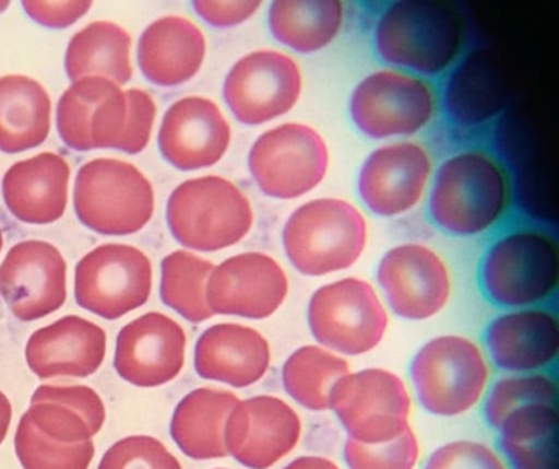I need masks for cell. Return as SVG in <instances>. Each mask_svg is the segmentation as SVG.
I'll return each mask as SVG.
<instances>
[{
    "mask_svg": "<svg viewBox=\"0 0 559 469\" xmlns=\"http://www.w3.org/2000/svg\"><path fill=\"white\" fill-rule=\"evenodd\" d=\"M509 202V176L497 160L486 151H460L435 171L428 216L447 235L471 238L496 226Z\"/></svg>",
    "mask_w": 559,
    "mask_h": 469,
    "instance_id": "cell-1",
    "label": "cell"
},
{
    "mask_svg": "<svg viewBox=\"0 0 559 469\" xmlns=\"http://www.w3.org/2000/svg\"><path fill=\"white\" fill-rule=\"evenodd\" d=\"M464 23L450 3L402 0L385 7L372 33L376 55L408 74L435 78L460 55Z\"/></svg>",
    "mask_w": 559,
    "mask_h": 469,
    "instance_id": "cell-2",
    "label": "cell"
},
{
    "mask_svg": "<svg viewBox=\"0 0 559 469\" xmlns=\"http://www.w3.org/2000/svg\"><path fill=\"white\" fill-rule=\"evenodd\" d=\"M368 245V222L358 207L336 197L297 207L283 228V246L294 269L322 278L352 268Z\"/></svg>",
    "mask_w": 559,
    "mask_h": 469,
    "instance_id": "cell-3",
    "label": "cell"
},
{
    "mask_svg": "<svg viewBox=\"0 0 559 469\" xmlns=\"http://www.w3.org/2000/svg\"><path fill=\"white\" fill-rule=\"evenodd\" d=\"M556 239L536 228H516L490 243L479 265V288L497 307H538L558 288Z\"/></svg>",
    "mask_w": 559,
    "mask_h": 469,
    "instance_id": "cell-4",
    "label": "cell"
},
{
    "mask_svg": "<svg viewBox=\"0 0 559 469\" xmlns=\"http://www.w3.org/2000/svg\"><path fill=\"white\" fill-rule=\"evenodd\" d=\"M173 238L188 249L222 251L247 238L254 210L247 194L227 177L201 176L179 184L166 203Z\"/></svg>",
    "mask_w": 559,
    "mask_h": 469,
    "instance_id": "cell-5",
    "label": "cell"
},
{
    "mask_svg": "<svg viewBox=\"0 0 559 469\" xmlns=\"http://www.w3.org/2000/svg\"><path fill=\"white\" fill-rule=\"evenodd\" d=\"M74 210L80 222L99 235H133L152 220L155 190L135 164L97 157L78 171Z\"/></svg>",
    "mask_w": 559,
    "mask_h": 469,
    "instance_id": "cell-6",
    "label": "cell"
},
{
    "mask_svg": "<svg viewBox=\"0 0 559 469\" xmlns=\"http://www.w3.org/2000/svg\"><path fill=\"white\" fill-rule=\"evenodd\" d=\"M408 373L418 403L443 419L463 415L479 403L490 376L489 361L479 344L461 335L427 341Z\"/></svg>",
    "mask_w": 559,
    "mask_h": 469,
    "instance_id": "cell-7",
    "label": "cell"
},
{
    "mask_svg": "<svg viewBox=\"0 0 559 469\" xmlns=\"http://www.w3.org/2000/svg\"><path fill=\"white\" fill-rule=\"evenodd\" d=\"M307 321L320 347L345 356H361L379 347L389 317L371 282L343 278L313 292Z\"/></svg>",
    "mask_w": 559,
    "mask_h": 469,
    "instance_id": "cell-8",
    "label": "cell"
},
{
    "mask_svg": "<svg viewBox=\"0 0 559 469\" xmlns=\"http://www.w3.org/2000/svg\"><path fill=\"white\" fill-rule=\"evenodd\" d=\"M330 151L325 138L307 124L287 121L261 133L248 153L258 189L277 200L312 192L325 179Z\"/></svg>",
    "mask_w": 559,
    "mask_h": 469,
    "instance_id": "cell-9",
    "label": "cell"
},
{
    "mask_svg": "<svg viewBox=\"0 0 559 469\" xmlns=\"http://www.w3.org/2000/svg\"><path fill=\"white\" fill-rule=\"evenodd\" d=\"M330 409L348 438L362 445L392 442L411 426V392L401 376L382 367L345 374L333 386Z\"/></svg>",
    "mask_w": 559,
    "mask_h": 469,
    "instance_id": "cell-10",
    "label": "cell"
},
{
    "mask_svg": "<svg viewBox=\"0 0 559 469\" xmlns=\"http://www.w3.org/2000/svg\"><path fill=\"white\" fill-rule=\"evenodd\" d=\"M348 110L359 133L372 140L411 137L433 120L437 97L425 79L381 69L356 84Z\"/></svg>",
    "mask_w": 559,
    "mask_h": 469,
    "instance_id": "cell-11",
    "label": "cell"
},
{
    "mask_svg": "<svg viewBox=\"0 0 559 469\" xmlns=\"http://www.w3.org/2000/svg\"><path fill=\"white\" fill-rule=\"evenodd\" d=\"M152 288V261L132 245L97 246L81 258L74 271L78 305L106 320H117L143 307Z\"/></svg>",
    "mask_w": 559,
    "mask_h": 469,
    "instance_id": "cell-12",
    "label": "cell"
},
{
    "mask_svg": "<svg viewBox=\"0 0 559 469\" xmlns=\"http://www.w3.org/2000/svg\"><path fill=\"white\" fill-rule=\"evenodd\" d=\"M302 94V71L296 59L276 49H257L238 59L224 81V101L248 127L270 124L289 114Z\"/></svg>",
    "mask_w": 559,
    "mask_h": 469,
    "instance_id": "cell-13",
    "label": "cell"
},
{
    "mask_svg": "<svg viewBox=\"0 0 559 469\" xmlns=\"http://www.w3.org/2000/svg\"><path fill=\"white\" fill-rule=\"evenodd\" d=\"M376 278L391 310L405 320H428L440 314L451 297L447 262L421 243H402L388 249Z\"/></svg>",
    "mask_w": 559,
    "mask_h": 469,
    "instance_id": "cell-14",
    "label": "cell"
},
{
    "mask_svg": "<svg viewBox=\"0 0 559 469\" xmlns=\"http://www.w3.org/2000/svg\"><path fill=\"white\" fill-rule=\"evenodd\" d=\"M68 265L57 246L25 239L9 249L0 265V295L14 317L40 320L67 302Z\"/></svg>",
    "mask_w": 559,
    "mask_h": 469,
    "instance_id": "cell-15",
    "label": "cell"
},
{
    "mask_svg": "<svg viewBox=\"0 0 559 469\" xmlns=\"http://www.w3.org/2000/svg\"><path fill=\"white\" fill-rule=\"evenodd\" d=\"M289 294L283 266L261 251L238 253L215 266L207 282V304L214 315L264 320L273 317Z\"/></svg>",
    "mask_w": 559,
    "mask_h": 469,
    "instance_id": "cell-16",
    "label": "cell"
},
{
    "mask_svg": "<svg viewBox=\"0 0 559 469\" xmlns=\"http://www.w3.org/2000/svg\"><path fill=\"white\" fill-rule=\"evenodd\" d=\"M300 435V417L274 396L238 400L225 423L227 453L248 469L273 468L294 452Z\"/></svg>",
    "mask_w": 559,
    "mask_h": 469,
    "instance_id": "cell-17",
    "label": "cell"
},
{
    "mask_svg": "<svg viewBox=\"0 0 559 469\" xmlns=\"http://www.w3.org/2000/svg\"><path fill=\"white\" fill-rule=\"evenodd\" d=\"M430 177V153L421 144L415 141L382 144L359 167V199L374 215L399 216L420 202Z\"/></svg>",
    "mask_w": 559,
    "mask_h": 469,
    "instance_id": "cell-18",
    "label": "cell"
},
{
    "mask_svg": "<svg viewBox=\"0 0 559 469\" xmlns=\"http://www.w3.org/2000/svg\"><path fill=\"white\" fill-rule=\"evenodd\" d=\"M126 92L106 78L74 81L60 97L57 128L74 151L117 150L127 127Z\"/></svg>",
    "mask_w": 559,
    "mask_h": 469,
    "instance_id": "cell-19",
    "label": "cell"
},
{
    "mask_svg": "<svg viewBox=\"0 0 559 469\" xmlns=\"http://www.w3.org/2000/svg\"><path fill=\"white\" fill-rule=\"evenodd\" d=\"M186 344L188 337L178 321L159 312H150L120 330L114 366L133 386H163L178 377L185 367Z\"/></svg>",
    "mask_w": 559,
    "mask_h": 469,
    "instance_id": "cell-20",
    "label": "cell"
},
{
    "mask_svg": "<svg viewBox=\"0 0 559 469\" xmlns=\"http://www.w3.org/2000/svg\"><path fill=\"white\" fill-rule=\"evenodd\" d=\"M231 127L211 98L189 95L166 110L158 133L163 157L179 171L215 166L227 154Z\"/></svg>",
    "mask_w": 559,
    "mask_h": 469,
    "instance_id": "cell-21",
    "label": "cell"
},
{
    "mask_svg": "<svg viewBox=\"0 0 559 469\" xmlns=\"http://www.w3.org/2000/svg\"><path fill=\"white\" fill-rule=\"evenodd\" d=\"M484 347L499 371L543 373L558 360V317L545 307L503 312L487 324Z\"/></svg>",
    "mask_w": 559,
    "mask_h": 469,
    "instance_id": "cell-22",
    "label": "cell"
},
{
    "mask_svg": "<svg viewBox=\"0 0 559 469\" xmlns=\"http://www.w3.org/2000/svg\"><path fill=\"white\" fill-rule=\"evenodd\" d=\"M106 351V331L99 325L68 315L31 335L25 360L41 379L87 377L103 366Z\"/></svg>",
    "mask_w": 559,
    "mask_h": 469,
    "instance_id": "cell-23",
    "label": "cell"
},
{
    "mask_svg": "<svg viewBox=\"0 0 559 469\" xmlns=\"http://www.w3.org/2000/svg\"><path fill=\"white\" fill-rule=\"evenodd\" d=\"M271 347L263 333L247 325L225 321L212 325L199 337L194 351L195 373L245 389L266 376Z\"/></svg>",
    "mask_w": 559,
    "mask_h": 469,
    "instance_id": "cell-24",
    "label": "cell"
},
{
    "mask_svg": "<svg viewBox=\"0 0 559 469\" xmlns=\"http://www.w3.org/2000/svg\"><path fill=\"white\" fill-rule=\"evenodd\" d=\"M71 167L60 154L45 151L9 167L2 196L9 212L28 225H50L67 212Z\"/></svg>",
    "mask_w": 559,
    "mask_h": 469,
    "instance_id": "cell-25",
    "label": "cell"
},
{
    "mask_svg": "<svg viewBox=\"0 0 559 469\" xmlns=\"http://www.w3.org/2000/svg\"><path fill=\"white\" fill-rule=\"evenodd\" d=\"M205 55L207 42L202 30L186 16L166 15L146 26L136 59L152 84L176 87L198 75Z\"/></svg>",
    "mask_w": 559,
    "mask_h": 469,
    "instance_id": "cell-26",
    "label": "cell"
},
{
    "mask_svg": "<svg viewBox=\"0 0 559 469\" xmlns=\"http://www.w3.org/2000/svg\"><path fill=\"white\" fill-rule=\"evenodd\" d=\"M38 433L60 445L91 442L106 422V409L87 386H40L25 412Z\"/></svg>",
    "mask_w": 559,
    "mask_h": 469,
    "instance_id": "cell-27",
    "label": "cell"
},
{
    "mask_svg": "<svg viewBox=\"0 0 559 469\" xmlns=\"http://www.w3.org/2000/svg\"><path fill=\"white\" fill-rule=\"evenodd\" d=\"M238 396L215 387H199L182 397L171 419V436L189 458L205 461L228 456L225 423Z\"/></svg>",
    "mask_w": 559,
    "mask_h": 469,
    "instance_id": "cell-28",
    "label": "cell"
},
{
    "mask_svg": "<svg viewBox=\"0 0 559 469\" xmlns=\"http://www.w3.org/2000/svg\"><path fill=\"white\" fill-rule=\"evenodd\" d=\"M506 104V81L487 52L474 51L448 75L443 107L448 120L476 127L496 117Z\"/></svg>",
    "mask_w": 559,
    "mask_h": 469,
    "instance_id": "cell-29",
    "label": "cell"
},
{
    "mask_svg": "<svg viewBox=\"0 0 559 469\" xmlns=\"http://www.w3.org/2000/svg\"><path fill=\"white\" fill-rule=\"evenodd\" d=\"M51 128L47 89L22 74L0 78V151L24 153L45 143Z\"/></svg>",
    "mask_w": 559,
    "mask_h": 469,
    "instance_id": "cell-30",
    "label": "cell"
},
{
    "mask_svg": "<svg viewBox=\"0 0 559 469\" xmlns=\"http://www.w3.org/2000/svg\"><path fill=\"white\" fill-rule=\"evenodd\" d=\"M499 449L512 469H559L558 406L535 403L506 417L499 429Z\"/></svg>",
    "mask_w": 559,
    "mask_h": 469,
    "instance_id": "cell-31",
    "label": "cell"
},
{
    "mask_svg": "<svg viewBox=\"0 0 559 469\" xmlns=\"http://www.w3.org/2000/svg\"><path fill=\"white\" fill-rule=\"evenodd\" d=\"M345 23L338 0H276L267 10V28L281 45L300 55L322 51Z\"/></svg>",
    "mask_w": 559,
    "mask_h": 469,
    "instance_id": "cell-32",
    "label": "cell"
},
{
    "mask_svg": "<svg viewBox=\"0 0 559 469\" xmlns=\"http://www.w3.org/2000/svg\"><path fill=\"white\" fill-rule=\"evenodd\" d=\"M132 36L117 23H90L74 33L64 55V69L71 81L83 78H106L123 85L132 79L130 61Z\"/></svg>",
    "mask_w": 559,
    "mask_h": 469,
    "instance_id": "cell-33",
    "label": "cell"
},
{
    "mask_svg": "<svg viewBox=\"0 0 559 469\" xmlns=\"http://www.w3.org/2000/svg\"><path fill=\"white\" fill-rule=\"evenodd\" d=\"M349 373L345 357L320 344H304L289 354L283 366V386L304 409L323 412L330 409L333 386Z\"/></svg>",
    "mask_w": 559,
    "mask_h": 469,
    "instance_id": "cell-34",
    "label": "cell"
},
{
    "mask_svg": "<svg viewBox=\"0 0 559 469\" xmlns=\"http://www.w3.org/2000/svg\"><path fill=\"white\" fill-rule=\"evenodd\" d=\"M215 265L188 249L169 253L162 261L163 304L191 324L214 317L207 304V282Z\"/></svg>",
    "mask_w": 559,
    "mask_h": 469,
    "instance_id": "cell-35",
    "label": "cell"
},
{
    "mask_svg": "<svg viewBox=\"0 0 559 469\" xmlns=\"http://www.w3.org/2000/svg\"><path fill=\"white\" fill-rule=\"evenodd\" d=\"M558 380L552 374H510L490 386L484 400V419L497 430L509 413L535 403L558 406Z\"/></svg>",
    "mask_w": 559,
    "mask_h": 469,
    "instance_id": "cell-36",
    "label": "cell"
},
{
    "mask_svg": "<svg viewBox=\"0 0 559 469\" xmlns=\"http://www.w3.org/2000/svg\"><path fill=\"white\" fill-rule=\"evenodd\" d=\"M15 453L25 469H87L96 455V446L93 439L78 445L50 442L35 430L24 413L15 433Z\"/></svg>",
    "mask_w": 559,
    "mask_h": 469,
    "instance_id": "cell-37",
    "label": "cell"
},
{
    "mask_svg": "<svg viewBox=\"0 0 559 469\" xmlns=\"http://www.w3.org/2000/svg\"><path fill=\"white\" fill-rule=\"evenodd\" d=\"M343 456L349 469H415L420 458V445L408 426L397 438L379 445H362L348 438Z\"/></svg>",
    "mask_w": 559,
    "mask_h": 469,
    "instance_id": "cell-38",
    "label": "cell"
},
{
    "mask_svg": "<svg viewBox=\"0 0 559 469\" xmlns=\"http://www.w3.org/2000/svg\"><path fill=\"white\" fill-rule=\"evenodd\" d=\"M97 469H182L173 453L153 436H127L114 443Z\"/></svg>",
    "mask_w": 559,
    "mask_h": 469,
    "instance_id": "cell-39",
    "label": "cell"
},
{
    "mask_svg": "<svg viewBox=\"0 0 559 469\" xmlns=\"http://www.w3.org/2000/svg\"><path fill=\"white\" fill-rule=\"evenodd\" d=\"M424 469H507V466L486 443L456 439L435 449Z\"/></svg>",
    "mask_w": 559,
    "mask_h": 469,
    "instance_id": "cell-40",
    "label": "cell"
},
{
    "mask_svg": "<svg viewBox=\"0 0 559 469\" xmlns=\"http://www.w3.org/2000/svg\"><path fill=\"white\" fill-rule=\"evenodd\" d=\"M129 115L122 141L117 150L127 154H139L148 146L153 124L156 118V104L152 95L143 89L126 91Z\"/></svg>",
    "mask_w": 559,
    "mask_h": 469,
    "instance_id": "cell-41",
    "label": "cell"
},
{
    "mask_svg": "<svg viewBox=\"0 0 559 469\" xmlns=\"http://www.w3.org/2000/svg\"><path fill=\"white\" fill-rule=\"evenodd\" d=\"M192 7L207 25L215 26V28H231V26L248 22L261 9V2H257V0H240V2L198 0V2H192Z\"/></svg>",
    "mask_w": 559,
    "mask_h": 469,
    "instance_id": "cell-42",
    "label": "cell"
},
{
    "mask_svg": "<svg viewBox=\"0 0 559 469\" xmlns=\"http://www.w3.org/2000/svg\"><path fill=\"white\" fill-rule=\"evenodd\" d=\"M25 13L38 25L68 28L90 12L93 2H28L22 3Z\"/></svg>",
    "mask_w": 559,
    "mask_h": 469,
    "instance_id": "cell-43",
    "label": "cell"
},
{
    "mask_svg": "<svg viewBox=\"0 0 559 469\" xmlns=\"http://www.w3.org/2000/svg\"><path fill=\"white\" fill-rule=\"evenodd\" d=\"M283 469H340L335 462L323 456H300Z\"/></svg>",
    "mask_w": 559,
    "mask_h": 469,
    "instance_id": "cell-44",
    "label": "cell"
},
{
    "mask_svg": "<svg viewBox=\"0 0 559 469\" xmlns=\"http://www.w3.org/2000/svg\"><path fill=\"white\" fill-rule=\"evenodd\" d=\"M12 420V406L11 400L8 399L2 390H0V445L4 442L9 433Z\"/></svg>",
    "mask_w": 559,
    "mask_h": 469,
    "instance_id": "cell-45",
    "label": "cell"
},
{
    "mask_svg": "<svg viewBox=\"0 0 559 469\" xmlns=\"http://www.w3.org/2000/svg\"><path fill=\"white\" fill-rule=\"evenodd\" d=\"M9 2H0V13L5 12L8 10Z\"/></svg>",
    "mask_w": 559,
    "mask_h": 469,
    "instance_id": "cell-46",
    "label": "cell"
},
{
    "mask_svg": "<svg viewBox=\"0 0 559 469\" xmlns=\"http://www.w3.org/2000/svg\"><path fill=\"white\" fill-rule=\"evenodd\" d=\"M2 246H4V235H2V228H0V251H2Z\"/></svg>",
    "mask_w": 559,
    "mask_h": 469,
    "instance_id": "cell-47",
    "label": "cell"
},
{
    "mask_svg": "<svg viewBox=\"0 0 559 469\" xmlns=\"http://www.w3.org/2000/svg\"><path fill=\"white\" fill-rule=\"evenodd\" d=\"M215 469H228V468H215Z\"/></svg>",
    "mask_w": 559,
    "mask_h": 469,
    "instance_id": "cell-48",
    "label": "cell"
}]
</instances>
